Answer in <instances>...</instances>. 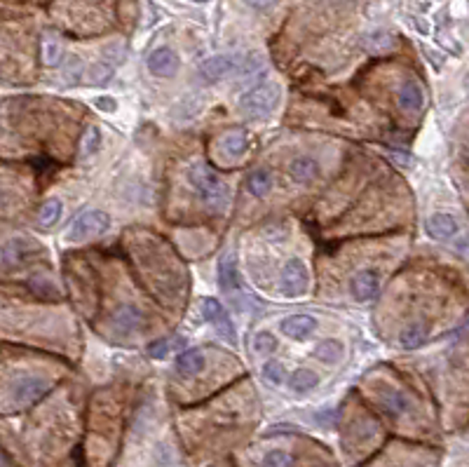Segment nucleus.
Masks as SVG:
<instances>
[{"instance_id": "34", "label": "nucleus", "mask_w": 469, "mask_h": 467, "mask_svg": "<svg viewBox=\"0 0 469 467\" xmlns=\"http://www.w3.org/2000/svg\"><path fill=\"white\" fill-rule=\"evenodd\" d=\"M96 108H99V111H104V113H113L115 108H118V101L111 99V97H99V99H96Z\"/></svg>"}, {"instance_id": "29", "label": "nucleus", "mask_w": 469, "mask_h": 467, "mask_svg": "<svg viewBox=\"0 0 469 467\" xmlns=\"http://www.w3.org/2000/svg\"><path fill=\"white\" fill-rule=\"evenodd\" d=\"M392 45H394V38L385 33V31H376V33L366 36V47L374 49V52H378V49H390Z\"/></svg>"}, {"instance_id": "36", "label": "nucleus", "mask_w": 469, "mask_h": 467, "mask_svg": "<svg viewBox=\"0 0 469 467\" xmlns=\"http://www.w3.org/2000/svg\"><path fill=\"white\" fill-rule=\"evenodd\" d=\"M329 3H333V5H345L348 0H329Z\"/></svg>"}, {"instance_id": "22", "label": "nucleus", "mask_w": 469, "mask_h": 467, "mask_svg": "<svg viewBox=\"0 0 469 467\" xmlns=\"http://www.w3.org/2000/svg\"><path fill=\"white\" fill-rule=\"evenodd\" d=\"M319 376L310 369H298L293 371V376L289 378V385H291L293 392H310L312 388H317Z\"/></svg>"}, {"instance_id": "7", "label": "nucleus", "mask_w": 469, "mask_h": 467, "mask_svg": "<svg viewBox=\"0 0 469 467\" xmlns=\"http://www.w3.org/2000/svg\"><path fill=\"white\" fill-rule=\"evenodd\" d=\"M202 315L209 324L216 326L218 334L226 336L230 343H235V326H233V322H230L226 308H223L216 298H204L202 300Z\"/></svg>"}, {"instance_id": "20", "label": "nucleus", "mask_w": 469, "mask_h": 467, "mask_svg": "<svg viewBox=\"0 0 469 467\" xmlns=\"http://www.w3.org/2000/svg\"><path fill=\"white\" fill-rule=\"evenodd\" d=\"M427 326L425 324H410L399 334V345L403 350H415L427 341Z\"/></svg>"}, {"instance_id": "33", "label": "nucleus", "mask_w": 469, "mask_h": 467, "mask_svg": "<svg viewBox=\"0 0 469 467\" xmlns=\"http://www.w3.org/2000/svg\"><path fill=\"white\" fill-rule=\"evenodd\" d=\"M113 75V68L106 66V63H99V66L92 68V82H96V85H104V82L111 80Z\"/></svg>"}, {"instance_id": "31", "label": "nucleus", "mask_w": 469, "mask_h": 467, "mask_svg": "<svg viewBox=\"0 0 469 467\" xmlns=\"http://www.w3.org/2000/svg\"><path fill=\"white\" fill-rule=\"evenodd\" d=\"M254 348L259 350V353H272V350L277 348V338L270 334V331H261V334L254 338Z\"/></svg>"}, {"instance_id": "38", "label": "nucleus", "mask_w": 469, "mask_h": 467, "mask_svg": "<svg viewBox=\"0 0 469 467\" xmlns=\"http://www.w3.org/2000/svg\"><path fill=\"white\" fill-rule=\"evenodd\" d=\"M192 3H209V0H192Z\"/></svg>"}, {"instance_id": "37", "label": "nucleus", "mask_w": 469, "mask_h": 467, "mask_svg": "<svg viewBox=\"0 0 469 467\" xmlns=\"http://www.w3.org/2000/svg\"><path fill=\"white\" fill-rule=\"evenodd\" d=\"M0 467H5V456L0 453Z\"/></svg>"}, {"instance_id": "24", "label": "nucleus", "mask_w": 469, "mask_h": 467, "mask_svg": "<svg viewBox=\"0 0 469 467\" xmlns=\"http://www.w3.org/2000/svg\"><path fill=\"white\" fill-rule=\"evenodd\" d=\"M99 144H101V132H99V127H96V125H89L87 130H85V134H82V139H80L78 155H80V158L94 155L96 148H99Z\"/></svg>"}, {"instance_id": "4", "label": "nucleus", "mask_w": 469, "mask_h": 467, "mask_svg": "<svg viewBox=\"0 0 469 467\" xmlns=\"http://www.w3.org/2000/svg\"><path fill=\"white\" fill-rule=\"evenodd\" d=\"M108 226H111V219H108L106 212H99V209H89V212H82L75 223L68 230L70 240H89V238H99L104 235Z\"/></svg>"}, {"instance_id": "5", "label": "nucleus", "mask_w": 469, "mask_h": 467, "mask_svg": "<svg viewBox=\"0 0 469 467\" xmlns=\"http://www.w3.org/2000/svg\"><path fill=\"white\" fill-rule=\"evenodd\" d=\"M279 286L284 291V296L295 298V296H303L307 291V270L303 266L300 259H289L284 270H282L279 277Z\"/></svg>"}, {"instance_id": "27", "label": "nucleus", "mask_w": 469, "mask_h": 467, "mask_svg": "<svg viewBox=\"0 0 469 467\" xmlns=\"http://www.w3.org/2000/svg\"><path fill=\"white\" fill-rule=\"evenodd\" d=\"M263 376H266L268 383H272V385H282L286 378V369L284 364L277 362V360H270L263 364Z\"/></svg>"}, {"instance_id": "17", "label": "nucleus", "mask_w": 469, "mask_h": 467, "mask_svg": "<svg viewBox=\"0 0 469 467\" xmlns=\"http://www.w3.org/2000/svg\"><path fill=\"white\" fill-rule=\"evenodd\" d=\"M204 364H207V360H204L202 350H195V348L183 350V353L176 357V371L181 376H197L204 369Z\"/></svg>"}, {"instance_id": "8", "label": "nucleus", "mask_w": 469, "mask_h": 467, "mask_svg": "<svg viewBox=\"0 0 469 467\" xmlns=\"http://www.w3.org/2000/svg\"><path fill=\"white\" fill-rule=\"evenodd\" d=\"M378 289H380V277H378L376 270H359L350 282V291L359 303H366V300L376 298Z\"/></svg>"}, {"instance_id": "6", "label": "nucleus", "mask_w": 469, "mask_h": 467, "mask_svg": "<svg viewBox=\"0 0 469 467\" xmlns=\"http://www.w3.org/2000/svg\"><path fill=\"white\" fill-rule=\"evenodd\" d=\"M47 390H49V383L45 378L29 376V378L17 381V385L12 388V399H15V404H19V406H29L40 399Z\"/></svg>"}, {"instance_id": "13", "label": "nucleus", "mask_w": 469, "mask_h": 467, "mask_svg": "<svg viewBox=\"0 0 469 467\" xmlns=\"http://www.w3.org/2000/svg\"><path fill=\"white\" fill-rule=\"evenodd\" d=\"M458 221H455L453 214H432L427 219V233L429 238H436V240H446V238H453L455 233H458Z\"/></svg>"}, {"instance_id": "18", "label": "nucleus", "mask_w": 469, "mask_h": 467, "mask_svg": "<svg viewBox=\"0 0 469 467\" xmlns=\"http://www.w3.org/2000/svg\"><path fill=\"white\" fill-rule=\"evenodd\" d=\"M221 148L230 158H242L249 148V134L244 130H228L221 137Z\"/></svg>"}, {"instance_id": "32", "label": "nucleus", "mask_w": 469, "mask_h": 467, "mask_svg": "<svg viewBox=\"0 0 469 467\" xmlns=\"http://www.w3.org/2000/svg\"><path fill=\"white\" fill-rule=\"evenodd\" d=\"M169 348H171V343L162 338V341H155V343L148 345V355H151L153 360H164L167 353H169Z\"/></svg>"}, {"instance_id": "19", "label": "nucleus", "mask_w": 469, "mask_h": 467, "mask_svg": "<svg viewBox=\"0 0 469 467\" xmlns=\"http://www.w3.org/2000/svg\"><path fill=\"white\" fill-rule=\"evenodd\" d=\"M380 404H383L385 411H387L390 415H394V418H399V415L410 411L408 397L403 392H399V390H385V392L380 395Z\"/></svg>"}, {"instance_id": "21", "label": "nucleus", "mask_w": 469, "mask_h": 467, "mask_svg": "<svg viewBox=\"0 0 469 467\" xmlns=\"http://www.w3.org/2000/svg\"><path fill=\"white\" fill-rule=\"evenodd\" d=\"M270 188H272V176H270L268 169H256V171H252V174H249V178H247V190L254 197H266L270 193Z\"/></svg>"}, {"instance_id": "3", "label": "nucleus", "mask_w": 469, "mask_h": 467, "mask_svg": "<svg viewBox=\"0 0 469 467\" xmlns=\"http://www.w3.org/2000/svg\"><path fill=\"white\" fill-rule=\"evenodd\" d=\"M254 68H259V63H240L235 59V56H226V54H218V56H209V59L202 61L200 66V73L202 78L207 82H218V80H226L230 75L235 73H249L254 71Z\"/></svg>"}, {"instance_id": "10", "label": "nucleus", "mask_w": 469, "mask_h": 467, "mask_svg": "<svg viewBox=\"0 0 469 467\" xmlns=\"http://www.w3.org/2000/svg\"><path fill=\"white\" fill-rule=\"evenodd\" d=\"M111 322H113V329H118L120 334H134V331H139L141 326H144V312H141L137 305L125 303L113 312Z\"/></svg>"}, {"instance_id": "35", "label": "nucleus", "mask_w": 469, "mask_h": 467, "mask_svg": "<svg viewBox=\"0 0 469 467\" xmlns=\"http://www.w3.org/2000/svg\"><path fill=\"white\" fill-rule=\"evenodd\" d=\"M247 5H252V8H256V10H266V8H272L277 0H244Z\"/></svg>"}, {"instance_id": "14", "label": "nucleus", "mask_w": 469, "mask_h": 467, "mask_svg": "<svg viewBox=\"0 0 469 467\" xmlns=\"http://www.w3.org/2000/svg\"><path fill=\"white\" fill-rule=\"evenodd\" d=\"M31 247L24 238H15L10 242H5L3 249H0V261H3V266H19L22 261H26V256L31 254Z\"/></svg>"}, {"instance_id": "23", "label": "nucleus", "mask_w": 469, "mask_h": 467, "mask_svg": "<svg viewBox=\"0 0 469 467\" xmlns=\"http://www.w3.org/2000/svg\"><path fill=\"white\" fill-rule=\"evenodd\" d=\"M312 355H314V360H319L324 364H336L340 360V355H343V345L338 341H333V338H329V341L319 343Z\"/></svg>"}, {"instance_id": "30", "label": "nucleus", "mask_w": 469, "mask_h": 467, "mask_svg": "<svg viewBox=\"0 0 469 467\" xmlns=\"http://www.w3.org/2000/svg\"><path fill=\"white\" fill-rule=\"evenodd\" d=\"M63 78H66L70 85H78V80L82 78V61L78 56H70L66 68H63Z\"/></svg>"}, {"instance_id": "9", "label": "nucleus", "mask_w": 469, "mask_h": 467, "mask_svg": "<svg viewBox=\"0 0 469 467\" xmlns=\"http://www.w3.org/2000/svg\"><path fill=\"white\" fill-rule=\"evenodd\" d=\"M148 71L157 78H171L178 71V56L174 49L160 47L151 56H148Z\"/></svg>"}, {"instance_id": "12", "label": "nucleus", "mask_w": 469, "mask_h": 467, "mask_svg": "<svg viewBox=\"0 0 469 467\" xmlns=\"http://www.w3.org/2000/svg\"><path fill=\"white\" fill-rule=\"evenodd\" d=\"M218 284L221 289L228 293V296H235L240 293V275H237V263L235 256H223L221 263H218Z\"/></svg>"}, {"instance_id": "25", "label": "nucleus", "mask_w": 469, "mask_h": 467, "mask_svg": "<svg viewBox=\"0 0 469 467\" xmlns=\"http://www.w3.org/2000/svg\"><path fill=\"white\" fill-rule=\"evenodd\" d=\"M63 56V49H61V43L56 40L54 36H47L43 40V61L47 63V66H56V63L61 61Z\"/></svg>"}, {"instance_id": "2", "label": "nucleus", "mask_w": 469, "mask_h": 467, "mask_svg": "<svg viewBox=\"0 0 469 467\" xmlns=\"http://www.w3.org/2000/svg\"><path fill=\"white\" fill-rule=\"evenodd\" d=\"M277 104H279V87L268 82V85H259L244 94L240 99V111L244 118L261 120V118H268Z\"/></svg>"}, {"instance_id": "15", "label": "nucleus", "mask_w": 469, "mask_h": 467, "mask_svg": "<svg viewBox=\"0 0 469 467\" xmlns=\"http://www.w3.org/2000/svg\"><path fill=\"white\" fill-rule=\"evenodd\" d=\"M397 99H399V106L403 108L406 113H417L422 108V87L417 85L413 80H406L403 85L399 87V94H397Z\"/></svg>"}, {"instance_id": "11", "label": "nucleus", "mask_w": 469, "mask_h": 467, "mask_svg": "<svg viewBox=\"0 0 469 467\" xmlns=\"http://www.w3.org/2000/svg\"><path fill=\"white\" fill-rule=\"evenodd\" d=\"M314 329H317V319L310 315H291L282 322L284 336L293 338V341H305V338L312 336Z\"/></svg>"}, {"instance_id": "26", "label": "nucleus", "mask_w": 469, "mask_h": 467, "mask_svg": "<svg viewBox=\"0 0 469 467\" xmlns=\"http://www.w3.org/2000/svg\"><path fill=\"white\" fill-rule=\"evenodd\" d=\"M61 212H63L61 200H47V202H45L43 207H40V226H43V228L54 226V223L61 219Z\"/></svg>"}, {"instance_id": "16", "label": "nucleus", "mask_w": 469, "mask_h": 467, "mask_svg": "<svg viewBox=\"0 0 469 467\" xmlns=\"http://www.w3.org/2000/svg\"><path fill=\"white\" fill-rule=\"evenodd\" d=\"M289 176H291L295 183L312 181V178L319 176V162L314 158H295L293 162L289 164Z\"/></svg>"}, {"instance_id": "1", "label": "nucleus", "mask_w": 469, "mask_h": 467, "mask_svg": "<svg viewBox=\"0 0 469 467\" xmlns=\"http://www.w3.org/2000/svg\"><path fill=\"white\" fill-rule=\"evenodd\" d=\"M190 185L200 193L204 204L211 212H223L228 204V185L223 183V178L216 174L209 164L204 162H192L188 169Z\"/></svg>"}, {"instance_id": "28", "label": "nucleus", "mask_w": 469, "mask_h": 467, "mask_svg": "<svg viewBox=\"0 0 469 467\" xmlns=\"http://www.w3.org/2000/svg\"><path fill=\"white\" fill-rule=\"evenodd\" d=\"M263 467H293V458L289 456L286 451H268L266 458H263Z\"/></svg>"}]
</instances>
